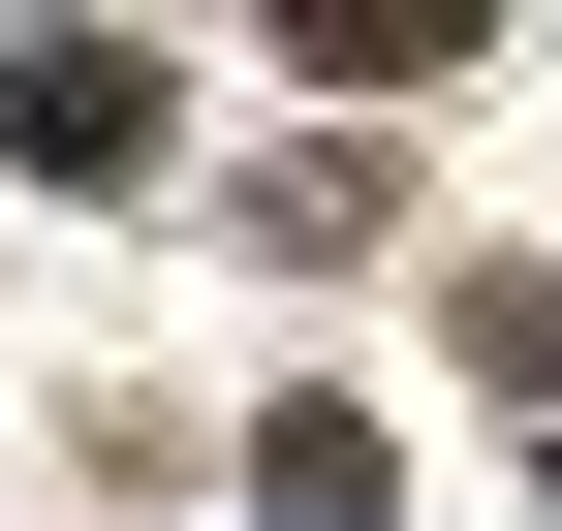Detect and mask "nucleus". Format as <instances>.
I'll use <instances>...</instances> for the list:
<instances>
[{
  "label": "nucleus",
  "instance_id": "nucleus-2",
  "mask_svg": "<svg viewBox=\"0 0 562 531\" xmlns=\"http://www.w3.org/2000/svg\"><path fill=\"white\" fill-rule=\"evenodd\" d=\"M438 344H469V407H501V438L562 407V282H531V250H469V282H438Z\"/></svg>",
  "mask_w": 562,
  "mask_h": 531
},
{
  "label": "nucleus",
  "instance_id": "nucleus-1",
  "mask_svg": "<svg viewBox=\"0 0 562 531\" xmlns=\"http://www.w3.org/2000/svg\"><path fill=\"white\" fill-rule=\"evenodd\" d=\"M0 157H32V188H157V63H125V32H32V63H0Z\"/></svg>",
  "mask_w": 562,
  "mask_h": 531
},
{
  "label": "nucleus",
  "instance_id": "nucleus-3",
  "mask_svg": "<svg viewBox=\"0 0 562 531\" xmlns=\"http://www.w3.org/2000/svg\"><path fill=\"white\" fill-rule=\"evenodd\" d=\"M250 531H375V438H344V407H281V438H250Z\"/></svg>",
  "mask_w": 562,
  "mask_h": 531
}]
</instances>
